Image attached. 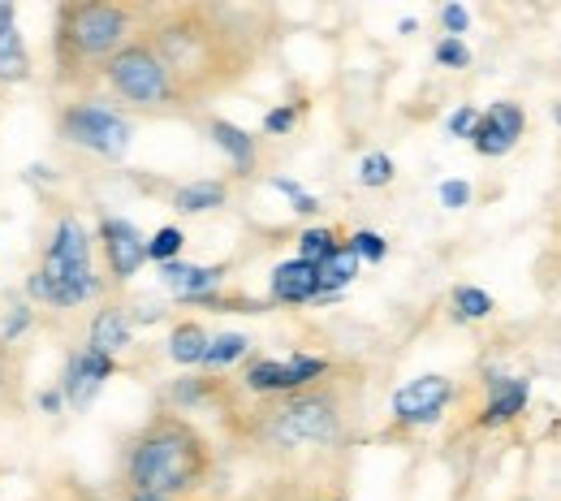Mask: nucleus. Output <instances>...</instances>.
Here are the masks:
<instances>
[{"label":"nucleus","instance_id":"nucleus-38","mask_svg":"<svg viewBox=\"0 0 561 501\" xmlns=\"http://www.w3.org/2000/svg\"><path fill=\"white\" fill-rule=\"evenodd\" d=\"M311 501H351V498H346V493H337V489H316Z\"/></svg>","mask_w":561,"mask_h":501},{"label":"nucleus","instance_id":"nucleus-20","mask_svg":"<svg viewBox=\"0 0 561 501\" xmlns=\"http://www.w3.org/2000/svg\"><path fill=\"white\" fill-rule=\"evenodd\" d=\"M225 200H229V182H220V178H199V182H186V186L173 191V213L204 216V213L225 208Z\"/></svg>","mask_w":561,"mask_h":501},{"label":"nucleus","instance_id":"nucleus-11","mask_svg":"<svg viewBox=\"0 0 561 501\" xmlns=\"http://www.w3.org/2000/svg\"><path fill=\"white\" fill-rule=\"evenodd\" d=\"M160 398H164L169 411H182V415H191V411H216L220 415L242 398V389H238V380H225V376H211V372H186V376H173Z\"/></svg>","mask_w":561,"mask_h":501},{"label":"nucleus","instance_id":"nucleus-9","mask_svg":"<svg viewBox=\"0 0 561 501\" xmlns=\"http://www.w3.org/2000/svg\"><path fill=\"white\" fill-rule=\"evenodd\" d=\"M449 402H454V380H449V376L427 372V376L407 380V385L393 394V407H389L393 432H415V429L436 424V420L449 411Z\"/></svg>","mask_w":561,"mask_h":501},{"label":"nucleus","instance_id":"nucleus-6","mask_svg":"<svg viewBox=\"0 0 561 501\" xmlns=\"http://www.w3.org/2000/svg\"><path fill=\"white\" fill-rule=\"evenodd\" d=\"M104 87L117 100V109L130 113V117H156V122H164V117L169 122L195 117V109L178 91L173 73L164 70V61L142 44L139 35L113 57V66L104 73Z\"/></svg>","mask_w":561,"mask_h":501},{"label":"nucleus","instance_id":"nucleus-10","mask_svg":"<svg viewBox=\"0 0 561 501\" xmlns=\"http://www.w3.org/2000/svg\"><path fill=\"white\" fill-rule=\"evenodd\" d=\"M95 242H100V255H104V269H108V282L113 286H126L130 277H139V269L147 264V234H142L135 220H126V216H100Z\"/></svg>","mask_w":561,"mask_h":501},{"label":"nucleus","instance_id":"nucleus-7","mask_svg":"<svg viewBox=\"0 0 561 501\" xmlns=\"http://www.w3.org/2000/svg\"><path fill=\"white\" fill-rule=\"evenodd\" d=\"M57 139L100 160H126L135 144V117L100 95H73L57 109Z\"/></svg>","mask_w":561,"mask_h":501},{"label":"nucleus","instance_id":"nucleus-25","mask_svg":"<svg viewBox=\"0 0 561 501\" xmlns=\"http://www.w3.org/2000/svg\"><path fill=\"white\" fill-rule=\"evenodd\" d=\"M247 355H251V338H247V333H216L208 346V355H204V372L220 376L225 367L242 363Z\"/></svg>","mask_w":561,"mask_h":501},{"label":"nucleus","instance_id":"nucleus-39","mask_svg":"<svg viewBox=\"0 0 561 501\" xmlns=\"http://www.w3.org/2000/svg\"><path fill=\"white\" fill-rule=\"evenodd\" d=\"M398 31H402V35H411V31H420V22H415V18H402V22H398Z\"/></svg>","mask_w":561,"mask_h":501},{"label":"nucleus","instance_id":"nucleus-40","mask_svg":"<svg viewBox=\"0 0 561 501\" xmlns=\"http://www.w3.org/2000/svg\"><path fill=\"white\" fill-rule=\"evenodd\" d=\"M126 501H178V498H147V493H126Z\"/></svg>","mask_w":561,"mask_h":501},{"label":"nucleus","instance_id":"nucleus-17","mask_svg":"<svg viewBox=\"0 0 561 501\" xmlns=\"http://www.w3.org/2000/svg\"><path fill=\"white\" fill-rule=\"evenodd\" d=\"M87 346H95L100 355H108V358H117L122 351H130V346H135V320H130V307H122V303H104V307L91 316Z\"/></svg>","mask_w":561,"mask_h":501},{"label":"nucleus","instance_id":"nucleus-22","mask_svg":"<svg viewBox=\"0 0 561 501\" xmlns=\"http://www.w3.org/2000/svg\"><path fill=\"white\" fill-rule=\"evenodd\" d=\"M316 489H324V480H307V476H273V480L251 485L242 498H233V501H311Z\"/></svg>","mask_w":561,"mask_h":501},{"label":"nucleus","instance_id":"nucleus-8","mask_svg":"<svg viewBox=\"0 0 561 501\" xmlns=\"http://www.w3.org/2000/svg\"><path fill=\"white\" fill-rule=\"evenodd\" d=\"M333 358L324 355H289V358H251L238 376V389L247 398H280V394H298L324 376H333Z\"/></svg>","mask_w":561,"mask_h":501},{"label":"nucleus","instance_id":"nucleus-42","mask_svg":"<svg viewBox=\"0 0 561 501\" xmlns=\"http://www.w3.org/2000/svg\"><path fill=\"white\" fill-rule=\"evenodd\" d=\"M518 501H536V498H518Z\"/></svg>","mask_w":561,"mask_h":501},{"label":"nucleus","instance_id":"nucleus-1","mask_svg":"<svg viewBox=\"0 0 561 501\" xmlns=\"http://www.w3.org/2000/svg\"><path fill=\"white\" fill-rule=\"evenodd\" d=\"M139 39L164 61L186 104L204 113L268 66L280 44V13L225 0L147 4Z\"/></svg>","mask_w":561,"mask_h":501},{"label":"nucleus","instance_id":"nucleus-16","mask_svg":"<svg viewBox=\"0 0 561 501\" xmlns=\"http://www.w3.org/2000/svg\"><path fill=\"white\" fill-rule=\"evenodd\" d=\"M268 298L280 303V307H307V303H316L320 298V269L316 264H302L298 255L277 264L273 277H268Z\"/></svg>","mask_w":561,"mask_h":501},{"label":"nucleus","instance_id":"nucleus-26","mask_svg":"<svg viewBox=\"0 0 561 501\" xmlns=\"http://www.w3.org/2000/svg\"><path fill=\"white\" fill-rule=\"evenodd\" d=\"M342 242H346V238H342L337 229H329V225H311V229H302V238H298V260L320 269Z\"/></svg>","mask_w":561,"mask_h":501},{"label":"nucleus","instance_id":"nucleus-37","mask_svg":"<svg viewBox=\"0 0 561 501\" xmlns=\"http://www.w3.org/2000/svg\"><path fill=\"white\" fill-rule=\"evenodd\" d=\"M61 407H66V394H61V385H57V389H44V394H39V411L57 415Z\"/></svg>","mask_w":561,"mask_h":501},{"label":"nucleus","instance_id":"nucleus-13","mask_svg":"<svg viewBox=\"0 0 561 501\" xmlns=\"http://www.w3.org/2000/svg\"><path fill=\"white\" fill-rule=\"evenodd\" d=\"M113 372H117V358L100 355L95 346H78V351L66 358V372H61V394H66V407H73V411H87V407L100 398L104 380H113Z\"/></svg>","mask_w":561,"mask_h":501},{"label":"nucleus","instance_id":"nucleus-3","mask_svg":"<svg viewBox=\"0 0 561 501\" xmlns=\"http://www.w3.org/2000/svg\"><path fill=\"white\" fill-rule=\"evenodd\" d=\"M220 454L191 415L156 407L139 429L122 441V485L126 493L191 501L211 489Z\"/></svg>","mask_w":561,"mask_h":501},{"label":"nucleus","instance_id":"nucleus-32","mask_svg":"<svg viewBox=\"0 0 561 501\" xmlns=\"http://www.w3.org/2000/svg\"><path fill=\"white\" fill-rule=\"evenodd\" d=\"M298 122H302V104H277V109L264 113V135L285 139V135H294Z\"/></svg>","mask_w":561,"mask_h":501},{"label":"nucleus","instance_id":"nucleus-41","mask_svg":"<svg viewBox=\"0 0 561 501\" xmlns=\"http://www.w3.org/2000/svg\"><path fill=\"white\" fill-rule=\"evenodd\" d=\"M553 122L561 126V104H553Z\"/></svg>","mask_w":561,"mask_h":501},{"label":"nucleus","instance_id":"nucleus-21","mask_svg":"<svg viewBox=\"0 0 561 501\" xmlns=\"http://www.w3.org/2000/svg\"><path fill=\"white\" fill-rule=\"evenodd\" d=\"M164 346H169V358H173L178 367H204L211 333L199 320H178V324L169 329V342H164Z\"/></svg>","mask_w":561,"mask_h":501},{"label":"nucleus","instance_id":"nucleus-28","mask_svg":"<svg viewBox=\"0 0 561 501\" xmlns=\"http://www.w3.org/2000/svg\"><path fill=\"white\" fill-rule=\"evenodd\" d=\"M182 251H186V234H182L178 225H160V229L147 238V260H151L156 269L182 260Z\"/></svg>","mask_w":561,"mask_h":501},{"label":"nucleus","instance_id":"nucleus-15","mask_svg":"<svg viewBox=\"0 0 561 501\" xmlns=\"http://www.w3.org/2000/svg\"><path fill=\"white\" fill-rule=\"evenodd\" d=\"M225 277H229V264H186V260L160 264V286L186 307H195L199 298L225 289Z\"/></svg>","mask_w":561,"mask_h":501},{"label":"nucleus","instance_id":"nucleus-4","mask_svg":"<svg viewBox=\"0 0 561 501\" xmlns=\"http://www.w3.org/2000/svg\"><path fill=\"white\" fill-rule=\"evenodd\" d=\"M147 4L126 0H66L53 13V87L95 95L113 57L139 35Z\"/></svg>","mask_w":561,"mask_h":501},{"label":"nucleus","instance_id":"nucleus-27","mask_svg":"<svg viewBox=\"0 0 561 501\" xmlns=\"http://www.w3.org/2000/svg\"><path fill=\"white\" fill-rule=\"evenodd\" d=\"M393 178H398V164H393L389 151H367V156L358 160V186L385 191V186H393Z\"/></svg>","mask_w":561,"mask_h":501},{"label":"nucleus","instance_id":"nucleus-2","mask_svg":"<svg viewBox=\"0 0 561 501\" xmlns=\"http://www.w3.org/2000/svg\"><path fill=\"white\" fill-rule=\"evenodd\" d=\"M363 367L337 363L333 376L280 394V398H238L216 415L220 436L242 458L264 463L273 476L324 480V471L354 445L363 420Z\"/></svg>","mask_w":561,"mask_h":501},{"label":"nucleus","instance_id":"nucleus-19","mask_svg":"<svg viewBox=\"0 0 561 501\" xmlns=\"http://www.w3.org/2000/svg\"><path fill=\"white\" fill-rule=\"evenodd\" d=\"M204 130H208L211 144L229 156L233 173H251L260 164V139L251 130H242L238 122H229V117H204Z\"/></svg>","mask_w":561,"mask_h":501},{"label":"nucleus","instance_id":"nucleus-36","mask_svg":"<svg viewBox=\"0 0 561 501\" xmlns=\"http://www.w3.org/2000/svg\"><path fill=\"white\" fill-rule=\"evenodd\" d=\"M467 26H471V13H467L462 4H445V9H440V35L462 39V35H467Z\"/></svg>","mask_w":561,"mask_h":501},{"label":"nucleus","instance_id":"nucleus-35","mask_svg":"<svg viewBox=\"0 0 561 501\" xmlns=\"http://www.w3.org/2000/svg\"><path fill=\"white\" fill-rule=\"evenodd\" d=\"M476 122H480V109H476V104H462V109H454V113L445 117V130H449L454 139H471Z\"/></svg>","mask_w":561,"mask_h":501},{"label":"nucleus","instance_id":"nucleus-5","mask_svg":"<svg viewBox=\"0 0 561 501\" xmlns=\"http://www.w3.org/2000/svg\"><path fill=\"white\" fill-rule=\"evenodd\" d=\"M104 289L108 286L95 273V234L78 213H61L39 264L26 273V298L39 307L70 311V307L104 298Z\"/></svg>","mask_w":561,"mask_h":501},{"label":"nucleus","instance_id":"nucleus-24","mask_svg":"<svg viewBox=\"0 0 561 501\" xmlns=\"http://www.w3.org/2000/svg\"><path fill=\"white\" fill-rule=\"evenodd\" d=\"M449 311H454V320H462V324H480V320H489L492 311H496V298L480 286H454Z\"/></svg>","mask_w":561,"mask_h":501},{"label":"nucleus","instance_id":"nucleus-34","mask_svg":"<svg viewBox=\"0 0 561 501\" xmlns=\"http://www.w3.org/2000/svg\"><path fill=\"white\" fill-rule=\"evenodd\" d=\"M31 320H35L31 303H18V307H9V316H4V324H0V346L18 342V338H22L26 329H31Z\"/></svg>","mask_w":561,"mask_h":501},{"label":"nucleus","instance_id":"nucleus-12","mask_svg":"<svg viewBox=\"0 0 561 501\" xmlns=\"http://www.w3.org/2000/svg\"><path fill=\"white\" fill-rule=\"evenodd\" d=\"M523 135H527V109L518 100H492L489 109H480V122H476L467 144L484 160H501L518 147Z\"/></svg>","mask_w":561,"mask_h":501},{"label":"nucleus","instance_id":"nucleus-33","mask_svg":"<svg viewBox=\"0 0 561 501\" xmlns=\"http://www.w3.org/2000/svg\"><path fill=\"white\" fill-rule=\"evenodd\" d=\"M436 195H440V208H449V213H462V208L476 200V191H471L467 178H445Z\"/></svg>","mask_w":561,"mask_h":501},{"label":"nucleus","instance_id":"nucleus-14","mask_svg":"<svg viewBox=\"0 0 561 501\" xmlns=\"http://www.w3.org/2000/svg\"><path fill=\"white\" fill-rule=\"evenodd\" d=\"M484 411H480V429H505L514 424L527 402H531V380L527 376H505V372H492L484 380Z\"/></svg>","mask_w":561,"mask_h":501},{"label":"nucleus","instance_id":"nucleus-23","mask_svg":"<svg viewBox=\"0 0 561 501\" xmlns=\"http://www.w3.org/2000/svg\"><path fill=\"white\" fill-rule=\"evenodd\" d=\"M358 269H363V260L354 255L351 242H342V247L320 264V294H346V286L358 277Z\"/></svg>","mask_w":561,"mask_h":501},{"label":"nucleus","instance_id":"nucleus-29","mask_svg":"<svg viewBox=\"0 0 561 501\" xmlns=\"http://www.w3.org/2000/svg\"><path fill=\"white\" fill-rule=\"evenodd\" d=\"M346 242H351L354 255H358L363 264H385V255H389V242H385V234H376V229H354Z\"/></svg>","mask_w":561,"mask_h":501},{"label":"nucleus","instance_id":"nucleus-30","mask_svg":"<svg viewBox=\"0 0 561 501\" xmlns=\"http://www.w3.org/2000/svg\"><path fill=\"white\" fill-rule=\"evenodd\" d=\"M432 57H436L440 70H467V66H471V48H467V39H449V35L436 39Z\"/></svg>","mask_w":561,"mask_h":501},{"label":"nucleus","instance_id":"nucleus-31","mask_svg":"<svg viewBox=\"0 0 561 501\" xmlns=\"http://www.w3.org/2000/svg\"><path fill=\"white\" fill-rule=\"evenodd\" d=\"M268 186H273V191H280V195L289 200V208H294L298 216H316V213H320V200H316V195H307V191H302L294 178H268Z\"/></svg>","mask_w":561,"mask_h":501},{"label":"nucleus","instance_id":"nucleus-18","mask_svg":"<svg viewBox=\"0 0 561 501\" xmlns=\"http://www.w3.org/2000/svg\"><path fill=\"white\" fill-rule=\"evenodd\" d=\"M31 78V53L18 31V4L0 0V82H26Z\"/></svg>","mask_w":561,"mask_h":501}]
</instances>
